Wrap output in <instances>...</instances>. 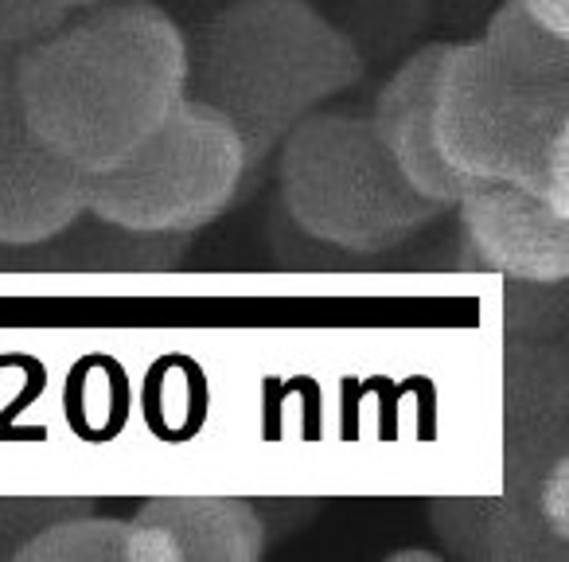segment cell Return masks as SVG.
Instances as JSON below:
<instances>
[{"mask_svg":"<svg viewBox=\"0 0 569 562\" xmlns=\"http://www.w3.org/2000/svg\"><path fill=\"white\" fill-rule=\"evenodd\" d=\"M12 75L36 137L90 176L172 114L188 48L160 4L118 0L67 17L43 40L12 51Z\"/></svg>","mask_w":569,"mask_h":562,"instance_id":"obj_1","label":"cell"},{"mask_svg":"<svg viewBox=\"0 0 569 562\" xmlns=\"http://www.w3.org/2000/svg\"><path fill=\"white\" fill-rule=\"evenodd\" d=\"M183 98L230 121L246 188L309 114L363 79V56L309 0H234L191 36Z\"/></svg>","mask_w":569,"mask_h":562,"instance_id":"obj_2","label":"cell"},{"mask_svg":"<svg viewBox=\"0 0 569 562\" xmlns=\"http://www.w3.org/2000/svg\"><path fill=\"white\" fill-rule=\"evenodd\" d=\"M433 141L460 180H507L569 211V75L483 40L449 43L433 82Z\"/></svg>","mask_w":569,"mask_h":562,"instance_id":"obj_3","label":"cell"},{"mask_svg":"<svg viewBox=\"0 0 569 562\" xmlns=\"http://www.w3.org/2000/svg\"><path fill=\"white\" fill-rule=\"evenodd\" d=\"M277 184L289 223L343 254L395 250L449 211L406 180L371 118L332 110L277 145Z\"/></svg>","mask_w":569,"mask_h":562,"instance_id":"obj_4","label":"cell"},{"mask_svg":"<svg viewBox=\"0 0 569 562\" xmlns=\"http://www.w3.org/2000/svg\"><path fill=\"white\" fill-rule=\"evenodd\" d=\"M246 191V152L227 118L180 98L110 168L87 176V211L160 235H196Z\"/></svg>","mask_w":569,"mask_h":562,"instance_id":"obj_5","label":"cell"},{"mask_svg":"<svg viewBox=\"0 0 569 562\" xmlns=\"http://www.w3.org/2000/svg\"><path fill=\"white\" fill-rule=\"evenodd\" d=\"M87 211V172L36 137L0 51V246H32Z\"/></svg>","mask_w":569,"mask_h":562,"instance_id":"obj_6","label":"cell"},{"mask_svg":"<svg viewBox=\"0 0 569 562\" xmlns=\"http://www.w3.org/2000/svg\"><path fill=\"white\" fill-rule=\"evenodd\" d=\"M460 215L465 254L527 286H561L569 277V211L507 180H476L449 207Z\"/></svg>","mask_w":569,"mask_h":562,"instance_id":"obj_7","label":"cell"},{"mask_svg":"<svg viewBox=\"0 0 569 562\" xmlns=\"http://www.w3.org/2000/svg\"><path fill=\"white\" fill-rule=\"evenodd\" d=\"M266 523L238 496H152L129 520V562H258Z\"/></svg>","mask_w":569,"mask_h":562,"instance_id":"obj_8","label":"cell"},{"mask_svg":"<svg viewBox=\"0 0 569 562\" xmlns=\"http://www.w3.org/2000/svg\"><path fill=\"white\" fill-rule=\"evenodd\" d=\"M449 43H426L421 51H413L402 67L387 79V87L379 90L371 110V126L382 137V145L390 149V157L398 160V168L406 172V180L421 191L426 199L441 207H452L460 199V191L468 188V180H460L449 165L441 160L433 141V82L437 67Z\"/></svg>","mask_w":569,"mask_h":562,"instance_id":"obj_9","label":"cell"},{"mask_svg":"<svg viewBox=\"0 0 569 562\" xmlns=\"http://www.w3.org/2000/svg\"><path fill=\"white\" fill-rule=\"evenodd\" d=\"M191 235H160V230H133L121 223L98 219L82 211L63 230L32 246H17L36 254L48 269H168L183 258Z\"/></svg>","mask_w":569,"mask_h":562,"instance_id":"obj_10","label":"cell"},{"mask_svg":"<svg viewBox=\"0 0 569 562\" xmlns=\"http://www.w3.org/2000/svg\"><path fill=\"white\" fill-rule=\"evenodd\" d=\"M480 40L519 63L569 75V0H507Z\"/></svg>","mask_w":569,"mask_h":562,"instance_id":"obj_11","label":"cell"},{"mask_svg":"<svg viewBox=\"0 0 569 562\" xmlns=\"http://www.w3.org/2000/svg\"><path fill=\"white\" fill-rule=\"evenodd\" d=\"M12 562H129V520L113 515H63L28 539Z\"/></svg>","mask_w":569,"mask_h":562,"instance_id":"obj_12","label":"cell"},{"mask_svg":"<svg viewBox=\"0 0 569 562\" xmlns=\"http://www.w3.org/2000/svg\"><path fill=\"white\" fill-rule=\"evenodd\" d=\"M79 512H90L87 500H0V559H12L48 523Z\"/></svg>","mask_w":569,"mask_h":562,"instance_id":"obj_13","label":"cell"},{"mask_svg":"<svg viewBox=\"0 0 569 562\" xmlns=\"http://www.w3.org/2000/svg\"><path fill=\"white\" fill-rule=\"evenodd\" d=\"M63 24L32 0H0V51H20Z\"/></svg>","mask_w":569,"mask_h":562,"instance_id":"obj_14","label":"cell"},{"mask_svg":"<svg viewBox=\"0 0 569 562\" xmlns=\"http://www.w3.org/2000/svg\"><path fill=\"white\" fill-rule=\"evenodd\" d=\"M32 4H40V9L51 12V17L67 20V17H74V12L94 9V4H102V0H32Z\"/></svg>","mask_w":569,"mask_h":562,"instance_id":"obj_15","label":"cell"},{"mask_svg":"<svg viewBox=\"0 0 569 562\" xmlns=\"http://www.w3.org/2000/svg\"><path fill=\"white\" fill-rule=\"evenodd\" d=\"M441 554L437 551H421V546H406V551H395L390 562H437Z\"/></svg>","mask_w":569,"mask_h":562,"instance_id":"obj_16","label":"cell"}]
</instances>
